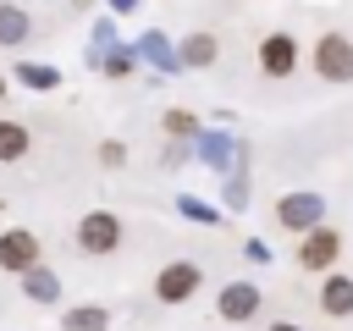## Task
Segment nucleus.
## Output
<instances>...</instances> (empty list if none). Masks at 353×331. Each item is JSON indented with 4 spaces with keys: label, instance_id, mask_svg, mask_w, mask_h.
I'll return each mask as SVG.
<instances>
[{
    "label": "nucleus",
    "instance_id": "nucleus-1",
    "mask_svg": "<svg viewBox=\"0 0 353 331\" xmlns=\"http://www.w3.org/2000/svg\"><path fill=\"white\" fill-rule=\"evenodd\" d=\"M116 243H121V221H116L110 210H94V215L77 221V248H83V254H110Z\"/></svg>",
    "mask_w": 353,
    "mask_h": 331
},
{
    "label": "nucleus",
    "instance_id": "nucleus-2",
    "mask_svg": "<svg viewBox=\"0 0 353 331\" xmlns=\"http://www.w3.org/2000/svg\"><path fill=\"white\" fill-rule=\"evenodd\" d=\"M314 66H320V77L347 83V77H353V44H347L342 33H325V39L314 44Z\"/></svg>",
    "mask_w": 353,
    "mask_h": 331
},
{
    "label": "nucleus",
    "instance_id": "nucleus-3",
    "mask_svg": "<svg viewBox=\"0 0 353 331\" xmlns=\"http://www.w3.org/2000/svg\"><path fill=\"white\" fill-rule=\"evenodd\" d=\"M199 292V265H188V259H176V265H165L160 276H154V298L160 303H182V298H193Z\"/></svg>",
    "mask_w": 353,
    "mask_h": 331
},
{
    "label": "nucleus",
    "instance_id": "nucleus-4",
    "mask_svg": "<svg viewBox=\"0 0 353 331\" xmlns=\"http://www.w3.org/2000/svg\"><path fill=\"white\" fill-rule=\"evenodd\" d=\"M0 265H6V270H22V276H28V270H39V237H33V232H22V226H17V232H6V237H0Z\"/></svg>",
    "mask_w": 353,
    "mask_h": 331
},
{
    "label": "nucleus",
    "instance_id": "nucleus-5",
    "mask_svg": "<svg viewBox=\"0 0 353 331\" xmlns=\"http://www.w3.org/2000/svg\"><path fill=\"white\" fill-rule=\"evenodd\" d=\"M276 215H281V226H292V232H314V226H320V193H287V199L276 204Z\"/></svg>",
    "mask_w": 353,
    "mask_h": 331
},
{
    "label": "nucleus",
    "instance_id": "nucleus-6",
    "mask_svg": "<svg viewBox=\"0 0 353 331\" xmlns=\"http://www.w3.org/2000/svg\"><path fill=\"white\" fill-rule=\"evenodd\" d=\"M259 66H265L270 77H287V72L298 66V44H292L287 33H270V39L259 44Z\"/></svg>",
    "mask_w": 353,
    "mask_h": 331
},
{
    "label": "nucleus",
    "instance_id": "nucleus-7",
    "mask_svg": "<svg viewBox=\"0 0 353 331\" xmlns=\"http://www.w3.org/2000/svg\"><path fill=\"white\" fill-rule=\"evenodd\" d=\"M336 248H342V237H336V232H325V226H314V232L303 237L298 259H303V270H325V265L336 259Z\"/></svg>",
    "mask_w": 353,
    "mask_h": 331
},
{
    "label": "nucleus",
    "instance_id": "nucleus-8",
    "mask_svg": "<svg viewBox=\"0 0 353 331\" xmlns=\"http://www.w3.org/2000/svg\"><path fill=\"white\" fill-rule=\"evenodd\" d=\"M254 309H259V287L254 281H232L221 292V320H248Z\"/></svg>",
    "mask_w": 353,
    "mask_h": 331
},
{
    "label": "nucleus",
    "instance_id": "nucleus-9",
    "mask_svg": "<svg viewBox=\"0 0 353 331\" xmlns=\"http://www.w3.org/2000/svg\"><path fill=\"white\" fill-rule=\"evenodd\" d=\"M320 303H325V314H353V276H331L320 287Z\"/></svg>",
    "mask_w": 353,
    "mask_h": 331
},
{
    "label": "nucleus",
    "instance_id": "nucleus-10",
    "mask_svg": "<svg viewBox=\"0 0 353 331\" xmlns=\"http://www.w3.org/2000/svg\"><path fill=\"white\" fill-rule=\"evenodd\" d=\"M28 154V127L22 121H0V160H22Z\"/></svg>",
    "mask_w": 353,
    "mask_h": 331
},
{
    "label": "nucleus",
    "instance_id": "nucleus-11",
    "mask_svg": "<svg viewBox=\"0 0 353 331\" xmlns=\"http://www.w3.org/2000/svg\"><path fill=\"white\" fill-rule=\"evenodd\" d=\"M105 325H110V314L94 309V303L88 309H66V331H105Z\"/></svg>",
    "mask_w": 353,
    "mask_h": 331
},
{
    "label": "nucleus",
    "instance_id": "nucleus-12",
    "mask_svg": "<svg viewBox=\"0 0 353 331\" xmlns=\"http://www.w3.org/2000/svg\"><path fill=\"white\" fill-rule=\"evenodd\" d=\"M182 61H188V66H210V61H215V39H210V33H193V39L182 44Z\"/></svg>",
    "mask_w": 353,
    "mask_h": 331
},
{
    "label": "nucleus",
    "instance_id": "nucleus-13",
    "mask_svg": "<svg viewBox=\"0 0 353 331\" xmlns=\"http://www.w3.org/2000/svg\"><path fill=\"white\" fill-rule=\"evenodd\" d=\"M17 39H28V17L17 6H0V44H17Z\"/></svg>",
    "mask_w": 353,
    "mask_h": 331
},
{
    "label": "nucleus",
    "instance_id": "nucleus-14",
    "mask_svg": "<svg viewBox=\"0 0 353 331\" xmlns=\"http://www.w3.org/2000/svg\"><path fill=\"white\" fill-rule=\"evenodd\" d=\"M28 292H33L39 303H50V298H55V276H50V270H28Z\"/></svg>",
    "mask_w": 353,
    "mask_h": 331
},
{
    "label": "nucleus",
    "instance_id": "nucleus-15",
    "mask_svg": "<svg viewBox=\"0 0 353 331\" xmlns=\"http://www.w3.org/2000/svg\"><path fill=\"white\" fill-rule=\"evenodd\" d=\"M165 132H193V116H182V110H171V116H165Z\"/></svg>",
    "mask_w": 353,
    "mask_h": 331
},
{
    "label": "nucleus",
    "instance_id": "nucleus-16",
    "mask_svg": "<svg viewBox=\"0 0 353 331\" xmlns=\"http://www.w3.org/2000/svg\"><path fill=\"white\" fill-rule=\"evenodd\" d=\"M270 331H303V325H270Z\"/></svg>",
    "mask_w": 353,
    "mask_h": 331
}]
</instances>
